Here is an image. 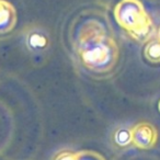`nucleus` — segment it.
Listing matches in <instances>:
<instances>
[{
  "instance_id": "1",
  "label": "nucleus",
  "mask_w": 160,
  "mask_h": 160,
  "mask_svg": "<svg viewBox=\"0 0 160 160\" xmlns=\"http://www.w3.org/2000/svg\"><path fill=\"white\" fill-rule=\"evenodd\" d=\"M78 54L82 64L90 70L107 72L115 66L118 48L100 23L89 21L78 36Z\"/></svg>"
},
{
  "instance_id": "2",
  "label": "nucleus",
  "mask_w": 160,
  "mask_h": 160,
  "mask_svg": "<svg viewBox=\"0 0 160 160\" xmlns=\"http://www.w3.org/2000/svg\"><path fill=\"white\" fill-rule=\"evenodd\" d=\"M115 20L133 38L140 40L149 33L151 20L139 0H121L114 8Z\"/></svg>"
},
{
  "instance_id": "3",
  "label": "nucleus",
  "mask_w": 160,
  "mask_h": 160,
  "mask_svg": "<svg viewBox=\"0 0 160 160\" xmlns=\"http://www.w3.org/2000/svg\"><path fill=\"white\" fill-rule=\"evenodd\" d=\"M24 42L27 48L33 54L44 53L51 45L48 33L38 25H30L25 29Z\"/></svg>"
},
{
  "instance_id": "4",
  "label": "nucleus",
  "mask_w": 160,
  "mask_h": 160,
  "mask_svg": "<svg viewBox=\"0 0 160 160\" xmlns=\"http://www.w3.org/2000/svg\"><path fill=\"white\" fill-rule=\"evenodd\" d=\"M133 144L142 149H148L155 145L157 140V132L152 125L140 123L132 128Z\"/></svg>"
},
{
  "instance_id": "5",
  "label": "nucleus",
  "mask_w": 160,
  "mask_h": 160,
  "mask_svg": "<svg viewBox=\"0 0 160 160\" xmlns=\"http://www.w3.org/2000/svg\"><path fill=\"white\" fill-rule=\"evenodd\" d=\"M18 17L13 5L7 0H0V34L11 32L17 25Z\"/></svg>"
},
{
  "instance_id": "6",
  "label": "nucleus",
  "mask_w": 160,
  "mask_h": 160,
  "mask_svg": "<svg viewBox=\"0 0 160 160\" xmlns=\"http://www.w3.org/2000/svg\"><path fill=\"white\" fill-rule=\"evenodd\" d=\"M145 57L153 64L160 62V38L152 40L145 47Z\"/></svg>"
},
{
  "instance_id": "7",
  "label": "nucleus",
  "mask_w": 160,
  "mask_h": 160,
  "mask_svg": "<svg viewBox=\"0 0 160 160\" xmlns=\"http://www.w3.org/2000/svg\"><path fill=\"white\" fill-rule=\"evenodd\" d=\"M114 139H115V142L118 145V146H127L131 142H133V138H132V129L125 128V127H122V128L118 129L115 133V136H114Z\"/></svg>"
},
{
  "instance_id": "8",
  "label": "nucleus",
  "mask_w": 160,
  "mask_h": 160,
  "mask_svg": "<svg viewBox=\"0 0 160 160\" xmlns=\"http://www.w3.org/2000/svg\"><path fill=\"white\" fill-rule=\"evenodd\" d=\"M80 152H71V151H62L57 153L54 160H79Z\"/></svg>"
},
{
  "instance_id": "9",
  "label": "nucleus",
  "mask_w": 160,
  "mask_h": 160,
  "mask_svg": "<svg viewBox=\"0 0 160 160\" xmlns=\"http://www.w3.org/2000/svg\"><path fill=\"white\" fill-rule=\"evenodd\" d=\"M159 111H160V101H159Z\"/></svg>"
},
{
  "instance_id": "10",
  "label": "nucleus",
  "mask_w": 160,
  "mask_h": 160,
  "mask_svg": "<svg viewBox=\"0 0 160 160\" xmlns=\"http://www.w3.org/2000/svg\"><path fill=\"white\" fill-rule=\"evenodd\" d=\"M159 38H160V29H159Z\"/></svg>"
}]
</instances>
